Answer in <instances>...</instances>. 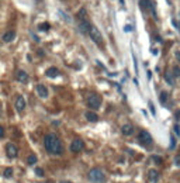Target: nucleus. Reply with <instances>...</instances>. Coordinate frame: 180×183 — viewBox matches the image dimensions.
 Instances as JSON below:
<instances>
[{
	"mask_svg": "<svg viewBox=\"0 0 180 183\" xmlns=\"http://www.w3.org/2000/svg\"><path fill=\"white\" fill-rule=\"evenodd\" d=\"M83 148H85V142H83L80 138H76V140H73L72 142H70V146H69V150L72 151L73 154L82 152Z\"/></svg>",
	"mask_w": 180,
	"mask_h": 183,
	"instance_id": "obj_6",
	"label": "nucleus"
},
{
	"mask_svg": "<svg viewBox=\"0 0 180 183\" xmlns=\"http://www.w3.org/2000/svg\"><path fill=\"white\" fill-rule=\"evenodd\" d=\"M59 183H72V182H66V180H62V182H59Z\"/></svg>",
	"mask_w": 180,
	"mask_h": 183,
	"instance_id": "obj_34",
	"label": "nucleus"
},
{
	"mask_svg": "<svg viewBox=\"0 0 180 183\" xmlns=\"http://www.w3.org/2000/svg\"><path fill=\"white\" fill-rule=\"evenodd\" d=\"M172 75H173L174 78H179L180 76V66L179 65H174L173 69H172Z\"/></svg>",
	"mask_w": 180,
	"mask_h": 183,
	"instance_id": "obj_19",
	"label": "nucleus"
},
{
	"mask_svg": "<svg viewBox=\"0 0 180 183\" xmlns=\"http://www.w3.org/2000/svg\"><path fill=\"white\" fill-rule=\"evenodd\" d=\"M89 180L93 183H103L106 182V175L103 173V171H100V169H92V171L89 172L87 175Z\"/></svg>",
	"mask_w": 180,
	"mask_h": 183,
	"instance_id": "obj_2",
	"label": "nucleus"
},
{
	"mask_svg": "<svg viewBox=\"0 0 180 183\" xmlns=\"http://www.w3.org/2000/svg\"><path fill=\"white\" fill-rule=\"evenodd\" d=\"M44 146L51 155H61L64 152V145L55 134H48L44 138Z\"/></svg>",
	"mask_w": 180,
	"mask_h": 183,
	"instance_id": "obj_1",
	"label": "nucleus"
},
{
	"mask_svg": "<svg viewBox=\"0 0 180 183\" xmlns=\"http://www.w3.org/2000/svg\"><path fill=\"white\" fill-rule=\"evenodd\" d=\"M174 163L179 165V166H180V155H177L176 158H174Z\"/></svg>",
	"mask_w": 180,
	"mask_h": 183,
	"instance_id": "obj_29",
	"label": "nucleus"
},
{
	"mask_svg": "<svg viewBox=\"0 0 180 183\" xmlns=\"http://www.w3.org/2000/svg\"><path fill=\"white\" fill-rule=\"evenodd\" d=\"M86 101H87V106L92 110H97V109H100V106H101V97L97 93H90V95L87 96V100Z\"/></svg>",
	"mask_w": 180,
	"mask_h": 183,
	"instance_id": "obj_3",
	"label": "nucleus"
},
{
	"mask_svg": "<svg viewBox=\"0 0 180 183\" xmlns=\"http://www.w3.org/2000/svg\"><path fill=\"white\" fill-rule=\"evenodd\" d=\"M121 132L124 135H127V137L132 135V134H134V125H132V124H124L121 127Z\"/></svg>",
	"mask_w": 180,
	"mask_h": 183,
	"instance_id": "obj_13",
	"label": "nucleus"
},
{
	"mask_svg": "<svg viewBox=\"0 0 180 183\" xmlns=\"http://www.w3.org/2000/svg\"><path fill=\"white\" fill-rule=\"evenodd\" d=\"M38 27H40L41 31H49V28H51V24H49V23H42V24H40Z\"/></svg>",
	"mask_w": 180,
	"mask_h": 183,
	"instance_id": "obj_21",
	"label": "nucleus"
},
{
	"mask_svg": "<svg viewBox=\"0 0 180 183\" xmlns=\"http://www.w3.org/2000/svg\"><path fill=\"white\" fill-rule=\"evenodd\" d=\"M35 173H37V176H40V177H44V169L42 168H35Z\"/></svg>",
	"mask_w": 180,
	"mask_h": 183,
	"instance_id": "obj_25",
	"label": "nucleus"
},
{
	"mask_svg": "<svg viewBox=\"0 0 180 183\" xmlns=\"http://www.w3.org/2000/svg\"><path fill=\"white\" fill-rule=\"evenodd\" d=\"M85 117L87 118V121H90V123H96V121H99V116L94 113V111H86Z\"/></svg>",
	"mask_w": 180,
	"mask_h": 183,
	"instance_id": "obj_16",
	"label": "nucleus"
},
{
	"mask_svg": "<svg viewBox=\"0 0 180 183\" xmlns=\"http://www.w3.org/2000/svg\"><path fill=\"white\" fill-rule=\"evenodd\" d=\"M159 100H160L162 104L166 103V100H168V93H166V92H162L160 96H159Z\"/></svg>",
	"mask_w": 180,
	"mask_h": 183,
	"instance_id": "obj_22",
	"label": "nucleus"
},
{
	"mask_svg": "<svg viewBox=\"0 0 180 183\" xmlns=\"http://www.w3.org/2000/svg\"><path fill=\"white\" fill-rule=\"evenodd\" d=\"M176 59H177V62L180 64V51H177V52H176Z\"/></svg>",
	"mask_w": 180,
	"mask_h": 183,
	"instance_id": "obj_33",
	"label": "nucleus"
},
{
	"mask_svg": "<svg viewBox=\"0 0 180 183\" xmlns=\"http://www.w3.org/2000/svg\"><path fill=\"white\" fill-rule=\"evenodd\" d=\"M174 132H176V134H177V135H179V134H180V130H179V125H177V124H176V125H174Z\"/></svg>",
	"mask_w": 180,
	"mask_h": 183,
	"instance_id": "obj_32",
	"label": "nucleus"
},
{
	"mask_svg": "<svg viewBox=\"0 0 180 183\" xmlns=\"http://www.w3.org/2000/svg\"><path fill=\"white\" fill-rule=\"evenodd\" d=\"M45 76L46 78H58L59 76V70L56 69L55 66L48 68V69L45 70Z\"/></svg>",
	"mask_w": 180,
	"mask_h": 183,
	"instance_id": "obj_15",
	"label": "nucleus"
},
{
	"mask_svg": "<svg viewBox=\"0 0 180 183\" xmlns=\"http://www.w3.org/2000/svg\"><path fill=\"white\" fill-rule=\"evenodd\" d=\"M2 137H4V128L0 125V138H2Z\"/></svg>",
	"mask_w": 180,
	"mask_h": 183,
	"instance_id": "obj_30",
	"label": "nucleus"
},
{
	"mask_svg": "<svg viewBox=\"0 0 180 183\" xmlns=\"http://www.w3.org/2000/svg\"><path fill=\"white\" fill-rule=\"evenodd\" d=\"M15 79L19 80V82H21V83H27L28 82L27 72H24V70H19V72L15 73Z\"/></svg>",
	"mask_w": 180,
	"mask_h": 183,
	"instance_id": "obj_14",
	"label": "nucleus"
},
{
	"mask_svg": "<svg viewBox=\"0 0 180 183\" xmlns=\"http://www.w3.org/2000/svg\"><path fill=\"white\" fill-rule=\"evenodd\" d=\"M174 145H176V140H174V137H170V148L169 150H174Z\"/></svg>",
	"mask_w": 180,
	"mask_h": 183,
	"instance_id": "obj_27",
	"label": "nucleus"
},
{
	"mask_svg": "<svg viewBox=\"0 0 180 183\" xmlns=\"http://www.w3.org/2000/svg\"><path fill=\"white\" fill-rule=\"evenodd\" d=\"M151 159H153V162H155V163H158V165H160V163H162V158H160V156H156V155H153Z\"/></svg>",
	"mask_w": 180,
	"mask_h": 183,
	"instance_id": "obj_26",
	"label": "nucleus"
},
{
	"mask_svg": "<svg viewBox=\"0 0 180 183\" xmlns=\"http://www.w3.org/2000/svg\"><path fill=\"white\" fill-rule=\"evenodd\" d=\"M11 175H13V169L11 168H6V169H4V172H3V176L4 177H11Z\"/></svg>",
	"mask_w": 180,
	"mask_h": 183,
	"instance_id": "obj_24",
	"label": "nucleus"
},
{
	"mask_svg": "<svg viewBox=\"0 0 180 183\" xmlns=\"http://www.w3.org/2000/svg\"><path fill=\"white\" fill-rule=\"evenodd\" d=\"M138 142H139L141 145H143V146L152 145V142H153L152 135H151L148 131L142 130V131H139V134H138Z\"/></svg>",
	"mask_w": 180,
	"mask_h": 183,
	"instance_id": "obj_4",
	"label": "nucleus"
},
{
	"mask_svg": "<svg viewBox=\"0 0 180 183\" xmlns=\"http://www.w3.org/2000/svg\"><path fill=\"white\" fill-rule=\"evenodd\" d=\"M148 180L151 183H158L159 180V172L156 169H149L148 171Z\"/></svg>",
	"mask_w": 180,
	"mask_h": 183,
	"instance_id": "obj_10",
	"label": "nucleus"
},
{
	"mask_svg": "<svg viewBox=\"0 0 180 183\" xmlns=\"http://www.w3.org/2000/svg\"><path fill=\"white\" fill-rule=\"evenodd\" d=\"M77 17H80V20H87V13H86V9H80L79 13H77Z\"/></svg>",
	"mask_w": 180,
	"mask_h": 183,
	"instance_id": "obj_20",
	"label": "nucleus"
},
{
	"mask_svg": "<svg viewBox=\"0 0 180 183\" xmlns=\"http://www.w3.org/2000/svg\"><path fill=\"white\" fill-rule=\"evenodd\" d=\"M131 30H132L131 25H125V27H124V31H125V33H130Z\"/></svg>",
	"mask_w": 180,
	"mask_h": 183,
	"instance_id": "obj_28",
	"label": "nucleus"
},
{
	"mask_svg": "<svg viewBox=\"0 0 180 183\" xmlns=\"http://www.w3.org/2000/svg\"><path fill=\"white\" fill-rule=\"evenodd\" d=\"M6 154L9 158H15L19 155V148L14 145V144H7L6 145Z\"/></svg>",
	"mask_w": 180,
	"mask_h": 183,
	"instance_id": "obj_7",
	"label": "nucleus"
},
{
	"mask_svg": "<svg viewBox=\"0 0 180 183\" xmlns=\"http://www.w3.org/2000/svg\"><path fill=\"white\" fill-rule=\"evenodd\" d=\"M37 93L41 99H46L48 97V89L45 87V85H37Z\"/></svg>",
	"mask_w": 180,
	"mask_h": 183,
	"instance_id": "obj_12",
	"label": "nucleus"
},
{
	"mask_svg": "<svg viewBox=\"0 0 180 183\" xmlns=\"http://www.w3.org/2000/svg\"><path fill=\"white\" fill-rule=\"evenodd\" d=\"M165 80L168 82L169 86H174V76L172 75V72H169V70L165 73Z\"/></svg>",
	"mask_w": 180,
	"mask_h": 183,
	"instance_id": "obj_18",
	"label": "nucleus"
},
{
	"mask_svg": "<svg viewBox=\"0 0 180 183\" xmlns=\"http://www.w3.org/2000/svg\"><path fill=\"white\" fill-rule=\"evenodd\" d=\"M15 109H17V111L19 113H23L25 109V99L23 97V96H17V99H15Z\"/></svg>",
	"mask_w": 180,
	"mask_h": 183,
	"instance_id": "obj_9",
	"label": "nucleus"
},
{
	"mask_svg": "<svg viewBox=\"0 0 180 183\" xmlns=\"http://www.w3.org/2000/svg\"><path fill=\"white\" fill-rule=\"evenodd\" d=\"M89 35H90V40H93L97 45H101V44H103V35H101V33L99 31L97 27L92 25V28L89 31Z\"/></svg>",
	"mask_w": 180,
	"mask_h": 183,
	"instance_id": "obj_5",
	"label": "nucleus"
},
{
	"mask_svg": "<svg viewBox=\"0 0 180 183\" xmlns=\"http://www.w3.org/2000/svg\"><path fill=\"white\" fill-rule=\"evenodd\" d=\"M90 28H92V24L87 20H79V31L82 34H89Z\"/></svg>",
	"mask_w": 180,
	"mask_h": 183,
	"instance_id": "obj_8",
	"label": "nucleus"
},
{
	"mask_svg": "<svg viewBox=\"0 0 180 183\" xmlns=\"http://www.w3.org/2000/svg\"><path fill=\"white\" fill-rule=\"evenodd\" d=\"M38 2H40V0H38Z\"/></svg>",
	"mask_w": 180,
	"mask_h": 183,
	"instance_id": "obj_35",
	"label": "nucleus"
},
{
	"mask_svg": "<svg viewBox=\"0 0 180 183\" xmlns=\"http://www.w3.org/2000/svg\"><path fill=\"white\" fill-rule=\"evenodd\" d=\"M149 109H151V111H152V114L155 116V107H153L152 103H149Z\"/></svg>",
	"mask_w": 180,
	"mask_h": 183,
	"instance_id": "obj_31",
	"label": "nucleus"
},
{
	"mask_svg": "<svg viewBox=\"0 0 180 183\" xmlns=\"http://www.w3.org/2000/svg\"><path fill=\"white\" fill-rule=\"evenodd\" d=\"M27 163L28 165H34V163H37V156L35 155H30L27 159Z\"/></svg>",
	"mask_w": 180,
	"mask_h": 183,
	"instance_id": "obj_23",
	"label": "nucleus"
},
{
	"mask_svg": "<svg viewBox=\"0 0 180 183\" xmlns=\"http://www.w3.org/2000/svg\"><path fill=\"white\" fill-rule=\"evenodd\" d=\"M139 7L143 11H148V10H152L153 11V3L151 0H139Z\"/></svg>",
	"mask_w": 180,
	"mask_h": 183,
	"instance_id": "obj_11",
	"label": "nucleus"
},
{
	"mask_svg": "<svg viewBox=\"0 0 180 183\" xmlns=\"http://www.w3.org/2000/svg\"><path fill=\"white\" fill-rule=\"evenodd\" d=\"M14 37H15L14 31H7V33L3 34V38H2V40H3L4 42H11V41L14 40Z\"/></svg>",
	"mask_w": 180,
	"mask_h": 183,
	"instance_id": "obj_17",
	"label": "nucleus"
}]
</instances>
